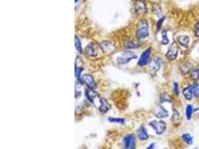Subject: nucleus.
<instances>
[{
	"label": "nucleus",
	"mask_w": 199,
	"mask_h": 149,
	"mask_svg": "<svg viewBox=\"0 0 199 149\" xmlns=\"http://www.w3.org/2000/svg\"><path fill=\"white\" fill-rule=\"evenodd\" d=\"M148 36V24L146 20H142L137 25V37L140 39L146 38Z\"/></svg>",
	"instance_id": "obj_1"
},
{
	"label": "nucleus",
	"mask_w": 199,
	"mask_h": 149,
	"mask_svg": "<svg viewBox=\"0 0 199 149\" xmlns=\"http://www.w3.org/2000/svg\"><path fill=\"white\" fill-rule=\"evenodd\" d=\"M184 98L187 100H191L193 97H197L199 95V84L195 83L189 86L187 88L184 89L183 91Z\"/></svg>",
	"instance_id": "obj_2"
},
{
	"label": "nucleus",
	"mask_w": 199,
	"mask_h": 149,
	"mask_svg": "<svg viewBox=\"0 0 199 149\" xmlns=\"http://www.w3.org/2000/svg\"><path fill=\"white\" fill-rule=\"evenodd\" d=\"M137 57V55L133 52L130 51H125L122 54L120 57H118L117 61L120 64H125L129 62L130 61L133 59H136Z\"/></svg>",
	"instance_id": "obj_3"
},
{
	"label": "nucleus",
	"mask_w": 199,
	"mask_h": 149,
	"mask_svg": "<svg viewBox=\"0 0 199 149\" xmlns=\"http://www.w3.org/2000/svg\"><path fill=\"white\" fill-rule=\"evenodd\" d=\"M149 125L153 128L158 135H161L165 130L166 125L163 121H152L149 123Z\"/></svg>",
	"instance_id": "obj_4"
},
{
	"label": "nucleus",
	"mask_w": 199,
	"mask_h": 149,
	"mask_svg": "<svg viewBox=\"0 0 199 149\" xmlns=\"http://www.w3.org/2000/svg\"><path fill=\"white\" fill-rule=\"evenodd\" d=\"M98 47L97 44L95 43H90L87 45V46L85 48V55L87 57H96L98 55Z\"/></svg>",
	"instance_id": "obj_5"
},
{
	"label": "nucleus",
	"mask_w": 199,
	"mask_h": 149,
	"mask_svg": "<svg viewBox=\"0 0 199 149\" xmlns=\"http://www.w3.org/2000/svg\"><path fill=\"white\" fill-rule=\"evenodd\" d=\"M178 55V47L175 43H173L169 46L168 52H167V53L165 54V57H166L169 60H170V61H173V60L176 59Z\"/></svg>",
	"instance_id": "obj_6"
},
{
	"label": "nucleus",
	"mask_w": 199,
	"mask_h": 149,
	"mask_svg": "<svg viewBox=\"0 0 199 149\" xmlns=\"http://www.w3.org/2000/svg\"><path fill=\"white\" fill-rule=\"evenodd\" d=\"M135 136L133 134H128L124 138L123 146L128 149H133L135 148Z\"/></svg>",
	"instance_id": "obj_7"
},
{
	"label": "nucleus",
	"mask_w": 199,
	"mask_h": 149,
	"mask_svg": "<svg viewBox=\"0 0 199 149\" xmlns=\"http://www.w3.org/2000/svg\"><path fill=\"white\" fill-rule=\"evenodd\" d=\"M151 53H152V48H148L141 55L140 57H139L138 61V65L141 66H146V64H148V61L150 60Z\"/></svg>",
	"instance_id": "obj_8"
},
{
	"label": "nucleus",
	"mask_w": 199,
	"mask_h": 149,
	"mask_svg": "<svg viewBox=\"0 0 199 149\" xmlns=\"http://www.w3.org/2000/svg\"><path fill=\"white\" fill-rule=\"evenodd\" d=\"M81 82L86 84L88 88L95 89L96 88V86H97L96 85V83L94 81L93 77L92 75H90V74H82V76H81Z\"/></svg>",
	"instance_id": "obj_9"
},
{
	"label": "nucleus",
	"mask_w": 199,
	"mask_h": 149,
	"mask_svg": "<svg viewBox=\"0 0 199 149\" xmlns=\"http://www.w3.org/2000/svg\"><path fill=\"white\" fill-rule=\"evenodd\" d=\"M162 64V60L159 57H155L151 61L150 63V72L152 74H154L159 70Z\"/></svg>",
	"instance_id": "obj_10"
},
{
	"label": "nucleus",
	"mask_w": 199,
	"mask_h": 149,
	"mask_svg": "<svg viewBox=\"0 0 199 149\" xmlns=\"http://www.w3.org/2000/svg\"><path fill=\"white\" fill-rule=\"evenodd\" d=\"M154 114H155L156 116L159 119H163L166 118L169 115V112L165 109L164 107H163L162 105L158 106L157 109L154 111Z\"/></svg>",
	"instance_id": "obj_11"
},
{
	"label": "nucleus",
	"mask_w": 199,
	"mask_h": 149,
	"mask_svg": "<svg viewBox=\"0 0 199 149\" xmlns=\"http://www.w3.org/2000/svg\"><path fill=\"white\" fill-rule=\"evenodd\" d=\"M135 10L137 14H145L146 11V5L142 1H137L135 3Z\"/></svg>",
	"instance_id": "obj_12"
},
{
	"label": "nucleus",
	"mask_w": 199,
	"mask_h": 149,
	"mask_svg": "<svg viewBox=\"0 0 199 149\" xmlns=\"http://www.w3.org/2000/svg\"><path fill=\"white\" fill-rule=\"evenodd\" d=\"M100 103H101V105H100L99 107V111L100 112H102V113H107V112L111 109V105H110L108 102H107L105 98H100Z\"/></svg>",
	"instance_id": "obj_13"
},
{
	"label": "nucleus",
	"mask_w": 199,
	"mask_h": 149,
	"mask_svg": "<svg viewBox=\"0 0 199 149\" xmlns=\"http://www.w3.org/2000/svg\"><path fill=\"white\" fill-rule=\"evenodd\" d=\"M85 95H86L87 98H88V100L91 102H93V100L96 98L98 97V94L96 91L93 90V89L88 88L86 90V93H85Z\"/></svg>",
	"instance_id": "obj_14"
},
{
	"label": "nucleus",
	"mask_w": 199,
	"mask_h": 149,
	"mask_svg": "<svg viewBox=\"0 0 199 149\" xmlns=\"http://www.w3.org/2000/svg\"><path fill=\"white\" fill-rule=\"evenodd\" d=\"M177 40L179 43V44L184 46V47H187L189 43V37L186 36V35H180V36H178L177 37Z\"/></svg>",
	"instance_id": "obj_15"
},
{
	"label": "nucleus",
	"mask_w": 199,
	"mask_h": 149,
	"mask_svg": "<svg viewBox=\"0 0 199 149\" xmlns=\"http://www.w3.org/2000/svg\"><path fill=\"white\" fill-rule=\"evenodd\" d=\"M138 138L140 140H146L148 139V134L147 133L146 128L142 126L138 130Z\"/></svg>",
	"instance_id": "obj_16"
},
{
	"label": "nucleus",
	"mask_w": 199,
	"mask_h": 149,
	"mask_svg": "<svg viewBox=\"0 0 199 149\" xmlns=\"http://www.w3.org/2000/svg\"><path fill=\"white\" fill-rule=\"evenodd\" d=\"M189 75L190 78L192 80L197 81L199 79V66L195 67L192 70H191L190 72H189Z\"/></svg>",
	"instance_id": "obj_17"
},
{
	"label": "nucleus",
	"mask_w": 199,
	"mask_h": 149,
	"mask_svg": "<svg viewBox=\"0 0 199 149\" xmlns=\"http://www.w3.org/2000/svg\"><path fill=\"white\" fill-rule=\"evenodd\" d=\"M182 139L184 142H186L188 145H192L193 142V138L189 133H184L182 136Z\"/></svg>",
	"instance_id": "obj_18"
},
{
	"label": "nucleus",
	"mask_w": 199,
	"mask_h": 149,
	"mask_svg": "<svg viewBox=\"0 0 199 149\" xmlns=\"http://www.w3.org/2000/svg\"><path fill=\"white\" fill-rule=\"evenodd\" d=\"M193 113V107L190 104L187 105V108H186V115H187V119H190Z\"/></svg>",
	"instance_id": "obj_19"
},
{
	"label": "nucleus",
	"mask_w": 199,
	"mask_h": 149,
	"mask_svg": "<svg viewBox=\"0 0 199 149\" xmlns=\"http://www.w3.org/2000/svg\"><path fill=\"white\" fill-rule=\"evenodd\" d=\"M75 48H76V49H77V51L79 52L80 54H82L83 53V50H82V48H81V43H80L79 38L77 36H75Z\"/></svg>",
	"instance_id": "obj_20"
},
{
	"label": "nucleus",
	"mask_w": 199,
	"mask_h": 149,
	"mask_svg": "<svg viewBox=\"0 0 199 149\" xmlns=\"http://www.w3.org/2000/svg\"><path fill=\"white\" fill-rule=\"evenodd\" d=\"M112 44L110 42H103L102 43H101V48H102L103 51L106 52L107 49H109L110 48L112 47Z\"/></svg>",
	"instance_id": "obj_21"
},
{
	"label": "nucleus",
	"mask_w": 199,
	"mask_h": 149,
	"mask_svg": "<svg viewBox=\"0 0 199 149\" xmlns=\"http://www.w3.org/2000/svg\"><path fill=\"white\" fill-rule=\"evenodd\" d=\"M161 102H171V97L170 96H169L168 94H166V93H164V94H163L162 96H161Z\"/></svg>",
	"instance_id": "obj_22"
},
{
	"label": "nucleus",
	"mask_w": 199,
	"mask_h": 149,
	"mask_svg": "<svg viewBox=\"0 0 199 149\" xmlns=\"http://www.w3.org/2000/svg\"><path fill=\"white\" fill-rule=\"evenodd\" d=\"M180 114L179 113H178V111H176V110H174V114H173V117H172V120L173 122H180Z\"/></svg>",
	"instance_id": "obj_23"
},
{
	"label": "nucleus",
	"mask_w": 199,
	"mask_h": 149,
	"mask_svg": "<svg viewBox=\"0 0 199 149\" xmlns=\"http://www.w3.org/2000/svg\"><path fill=\"white\" fill-rule=\"evenodd\" d=\"M108 120L111 122L118 123V124H124V119H116V118H109Z\"/></svg>",
	"instance_id": "obj_24"
},
{
	"label": "nucleus",
	"mask_w": 199,
	"mask_h": 149,
	"mask_svg": "<svg viewBox=\"0 0 199 149\" xmlns=\"http://www.w3.org/2000/svg\"><path fill=\"white\" fill-rule=\"evenodd\" d=\"M162 37H163V40H162V43L163 45H166L169 43V39L167 37L166 31H163V33H162Z\"/></svg>",
	"instance_id": "obj_25"
},
{
	"label": "nucleus",
	"mask_w": 199,
	"mask_h": 149,
	"mask_svg": "<svg viewBox=\"0 0 199 149\" xmlns=\"http://www.w3.org/2000/svg\"><path fill=\"white\" fill-rule=\"evenodd\" d=\"M125 47L127 48H135L138 47V45L135 44L133 42H128L127 43L125 44Z\"/></svg>",
	"instance_id": "obj_26"
},
{
	"label": "nucleus",
	"mask_w": 199,
	"mask_h": 149,
	"mask_svg": "<svg viewBox=\"0 0 199 149\" xmlns=\"http://www.w3.org/2000/svg\"><path fill=\"white\" fill-rule=\"evenodd\" d=\"M195 34L196 37H199V22H197L195 26Z\"/></svg>",
	"instance_id": "obj_27"
},
{
	"label": "nucleus",
	"mask_w": 199,
	"mask_h": 149,
	"mask_svg": "<svg viewBox=\"0 0 199 149\" xmlns=\"http://www.w3.org/2000/svg\"><path fill=\"white\" fill-rule=\"evenodd\" d=\"M163 20H164V17L161 18V20H159V21H157V31H159V30L161 29L162 24H163Z\"/></svg>",
	"instance_id": "obj_28"
},
{
	"label": "nucleus",
	"mask_w": 199,
	"mask_h": 149,
	"mask_svg": "<svg viewBox=\"0 0 199 149\" xmlns=\"http://www.w3.org/2000/svg\"><path fill=\"white\" fill-rule=\"evenodd\" d=\"M173 88H174V92L175 93V94L178 96V94H179V90H178V84L177 83H174V87H173Z\"/></svg>",
	"instance_id": "obj_29"
},
{
	"label": "nucleus",
	"mask_w": 199,
	"mask_h": 149,
	"mask_svg": "<svg viewBox=\"0 0 199 149\" xmlns=\"http://www.w3.org/2000/svg\"><path fill=\"white\" fill-rule=\"evenodd\" d=\"M154 144H152V145H150V146H149V147H148V149L154 148Z\"/></svg>",
	"instance_id": "obj_30"
},
{
	"label": "nucleus",
	"mask_w": 199,
	"mask_h": 149,
	"mask_svg": "<svg viewBox=\"0 0 199 149\" xmlns=\"http://www.w3.org/2000/svg\"><path fill=\"white\" fill-rule=\"evenodd\" d=\"M78 1V0H75V2H77Z\"/></svg>",
	"instance_id": "obj_31"
},
{
	"label": "nucleus",
	"mask_w": 199,
	"mask_h": 149,
	"mask_svg": "<svg viewBox=\"0 0 199 149\" xmlns=\"http://www.w3.org/2000/svg\"><path fill=\"white\" fill-rule=\"evenodd\" d=\"M198 52H199V48H198Z\"/></svg>",
	"instance_id": "obj_32"
}]
</instances>
